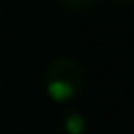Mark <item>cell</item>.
<instances>
[{
  "label": "cell",
  "mask_w": 134,
  "mask_h": 134,
  "mask_svg": "<svg viewBox=\"0 0 134 134\" xmlns=\"http://www.w3.org/2000/svg\"><path fill=\"white\" fill-rule=\"evenodd\" d=\"M115 4H119V6H128V4H132L134 0H113Z\"/></svg>",
  "instance_id": "5"
},
{
  "label": "cell",
  "mask_w": 134,
  "mask_h": 134,
  "mask_svg": "<svg viewBox=\"0 0 134 134\" xmlns=\"http://www.w3.org/2000/svg\"><path fill=\"white\" fill-rule=\"evenodd\" d=\"M46 90L54 100H67L75 94V88L65 82H46Z\"/></svg>",
  "instance_id": "2"
},
{
  "label": "cell",
  "mask_w": 134,
  "mask_h": 134,
  "mask_svg": "<svg viewBox=\"0 0 134 134\" xmlns=\"http://www.w3.org/2000/svg\"><path fill=\"white\" fill-rule=\"evenodd\" d=\"M44 80L46 82H65V84L73 86L77 92L84 88L86 73L77 61H73L69 57H61V59H54L52 63H48V67L44 71Z\"/></svg>",
  "instance_id": "1"
},
{
  "label": "cell",
  "mask_w": 134,
  "mask_h": 134,
  "mask_svg": "<svg viewBox=\"0 0 134 134\" xmlns=\"http://www.w3.org/2000/svg\"><path fill=\"white\" fill-rule=\"evenodd\" d=\"M57 2H61L63 6L73 8V10H84V8H92L98 0H57Z\"/></svg>",
  "instance_id": "4"
},
{
  "label": "cell",
  "mask_w": 134,
  "mask_h": 134,
  "mask_svg": "<svg viewBox=\"0 0 134 134\" xmlns=\"http://www.w3.org/2000/svg\"><path fill=\"white\" fill-rule=\"evenodd\" d=\"M84 126H86V121H84L82 115H69L67 121H65V128H67L69 134H80L84 130Z\"/></svg>",
  "instance_id": "3"
}]
</instances>
